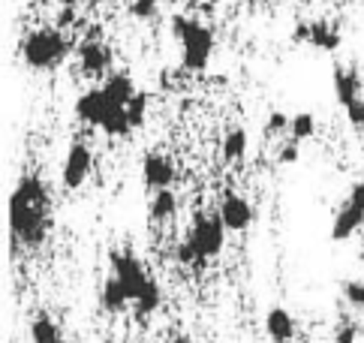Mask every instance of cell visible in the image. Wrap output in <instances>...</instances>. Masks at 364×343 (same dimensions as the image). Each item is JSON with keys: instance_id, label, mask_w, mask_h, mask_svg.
<instances>
[{"instance_id": "obj_3", "label": "cell", "mask_w": 364, "mask_h": 343, "mask_svg": "<svg viewBox=\"0 0 364 343\" xmlns=\"http://www.w3.org/2000/svg\"><path fill=\"white\" fill-rule=\"evenodd\" d=\"M168 28L181 43V67L187 73H205L214 55V31L190 16H172Z\"/></svg>"}, {"instance_id": "obj_19", "label": "cell", "mask_w": 364, "mask_h": 343, "mask_svg": "<svg viewBox=\"0 0 364 343\" xmlns=\"http://www.w3.org/2000/svg\"><path fill=\"white\" fill-rule=\"evenodd\" d=\"M31 343H63L60 325L51 316H36L31 322Z\"/></svg>"}, {"instance_id": "obj_21", "label": "cell", "mask_w": 364, "mask_h": 343, "mask_svg": "<svg viewBox=\"0 0 364 343\" xmlns=\"http://www.w3.org/2000/svg\"><path fill=\"white\" fill-rule=\"evenodd\" d=\"M145 115H148V94H136L133 100L127 102V117H129V127L139 130L145 124Z\"/></svg>"}, {"instance_id": "obj_2", "label": "cell", "mask_w": 364, "mask_h": 343, "mask_svg": "<svg viewBox=\"0 0 364 343\" xmlns=\"http://www.w3.org/2000/svg\"><path fill=\"white\" fill-rule=\"evenodd\" d=\"M75 115H79L85 124L100 127L102 133L112 136V139H121L133 130L129 127V117H127V105L114 102L106 88L85 90V94L75 100Z\"/></svg>"}, {"instance_id": "obj_22", "label": "cell", "mask_w": 364, "mask_h": 343, "mask_svg": "<svg viewBox=\"0 0 364 343\" xmlns=\"http://www.w3.org/2000/svg\"><path fill=\"white\" fill-rule=\"evenodd\" d=\"M298 160H301V148H298L295 139L283 142L280 148H277V163H280V166H295Z\"/></svg>"}, {"instance_id": "obj_10", "label": "cell", "mask_w": 364, "mask_h": 343, "mask_svg": "<svg viewBox=\"0 0 364 343\" xmlns=\"http://www.w3.org/2000/svg\"><path fill=\"white\" fill-rule=\"evenodd\" d=\"M79 67L90 78L106 75L112 70V48L102 39H85L79 46Z\"/></svg>"}, {"instance_id": "obj_15", "label": "cell", "mask_w": 364, "mask_h": 343, "mask_svg": "<svg viewBox=\"0 0 364 343\" xmlns=\"http://www.w3.org/2000/svg\"><path fill=\"white\" fill-rule=\"evenodd\" d=\"M160 305H163V289L154 277H148V283L141 286L139 298L133 301V310H136V316H154L160 310Z\"/></svg>"}, {"instance_id": "obj_32", "label": "cell", "mask_w": 364, "mask_h": 343, "mask_svg": "<svg viewBox=\"0 0 364 343\" xmlns=\"http://www.w3.org/2000/svg\"><path fill=\"white\" fill-rule=\"evenodd\" d=\"M60 4H63V6H75V0H60Z\"/></svg>"}, {"instance_id": "obj_1", "label": "cell", "mask_w": 364, "mask_h": 343, "mask_svg": "<svg viewBox=\"0 0 364 343\" xmlns=\"http://www.w3.org/2000/svg\"><path fill=\"white\" fill-rule=\"evenodd\" d=\"M48 190L43 178L24 175L9 196V232L12 247H40L48 238Z\"/></svg>"}, {"instance_id": "obj_13", "label": "cell", "mask_w": 364, "mask_h": 343, "mask_svg": "<svg viewBox=\"0 0 364 343\" xmlns=\"http://www.w3.org/2000/svg\"><path fill=\"white\" fill-rule=\"evenodd\" d=\"M334 97L343 109L361 97V78L353 67H334Z\"/></svg>"}, {"instance_id": "obj_4", "label": "cell", "mask_w": 364, "mask_h": 343, "mask_svg": "<svg viewBox=\"0 0 364 343\" xmlns=\"http://www.w3.org/2000/svg\"><path fill=\"white\" fill-rule=\"evenodd\" d=\"M67 55H70V43H67V36L60 33V28H43V31H33L21 39V60L28 63L31 70L51 73L67 60Z\"/></svg>"}, {"instance_id": "obj_14", "label": "cell", "mask_w": 364, "mask_h": 343, "mask_svg": "<svg viewBox=\"0 0 364 343\" xmlns=\"http://www.w3.org/2000/svg\"><path fill=\"white\" fill-rule=\"evenodd\" d=\"M100 305L106 307L109 313H121L127 307H133V301H129L127 289L121 286L118 277H109V280L102 283V289H100Z\"/></svg>"}, {"instance_id": "obj_25", "label": "cell", "mask_w": 364, "mask_h": 343, "mask_svg": "<svg viewBox=\"0 0 364 343\" xmlns=\"http://www.w3.org/2000/svg\"><path fill=\"white\" fill-rule=\"evenodd\" d=\"M343 298L353 307H364V280H346L343 283Z\"/></svg>"}, {"instance_id": "obj_9", "label": "cell", "mask_w": 364, "mask_h": 343, "mask_svg": "<svg viewBox=\"0 0 364 343\" xmlns=\"http://www.w3.org/2000/svg\"><path fill=\"white\" fill-rule=\"evenodd\" d=\"M175 163L163 154H145L141 160V181L148 190H168L175 184Z\"/></svg>"}, {"instance_id": "obj_11", "label": "cell", "mask_w": 364, "mask_h": 343, "mask_svg": "<svg viewBox=\"0 0 364 343\" xmlns=\"http://www.w3.org/2000/svg\"><path fill=\"white\" fill-rule=\"evenodd\" d=\"M217 214H220V220H223V226L229 229V232H244V229H250L253 226V205L244 199V196H226L223 202H220V208H217Z\"/></svg>"}, {"instance_id": "obj_27", "label": "cell", "mask_w": 364, "mask_h": 343, "mask_svg": "<svg viewBox=\"0 0 364 343\" xmlns=\"http://www.w3.org/2000/svg\"><path fill=\"white\" fill-rule=\"evenodd\" d=\"M346 117H349V124L353 127H364V97H358L353 105H346Z\"/></svg>"}, {"instance_id": "obj_28", "label": "cell", "mask_w": 364, "mask_h": 343, "mask_svg": "<svg viewBox=\"0 0 364 343\" xmlns=\"http://www.w3.org/2000/svg\"><path fill=\"white\" fill-rule=\"evenodd\" d=\"M349 208H355V211H364V178L355 184L353 190H349V199H346Z\"/></svg>"}, {"instance_id": "obj_30", "label": "cell", "mask_w": 364, "mask_h": 343, "mask_svg": "<svg viewBox=\"0 0 364 343\" xmlns=\"http://www.w3.org/2000/svg\"><path fill=\"white\" fill-rule=\"evenodd\" d=\"M90 6H102V4H112V0H87Z\"/></svg>"}, {"instance_id": "obj_20", "label": "cell", "mask_w": 364, "mask_h": 343, "mask_svg": "<svg viewBox=\"0 0 364 343\" xmlns=\"http://www.w3.org/2000/svg\"><path fill=\"white\" fill-rule=\"evenodd\" d=\"M289 136L295 142H304V139H314L316 136V117L310 112H298L292 121H289Z\"/></svg>"}, {"instance_id": "obj_24", "label": "cell", "mask_w": 364, "mask_h": 343, "mask_svg": "<svg viewBox=\"0 0 364 343\" xmlns=\"http://www.w3.org/2000/svg\"><path fill=\"white\" fill-rule=\"evenodd\" d=\"M289 121H292L289 115L271 112V115H268V121H265V136H280V133H286V130H289Z\"/></svg>"}, {"instance_id": "obj_16", "label": "cell", "mask_w": 364, "mask_h": 343, "mask_svg": "<svg viewBox=\"0 0 364 343\" xmlns=\"http://www.w3.org/2000/svg\"><path fill=\"white\" fill-rule=\"evenodd\" d=\"M220 154H223L226 163H241L247 157V130H241V127L229 130L223 136V144H220Z\"/></svg>"}, {"instance_id": "obj_23", "label": "cell", "mask_w": 364, "mask_h": 343, "mask_svg": "<svg viewBox=\"0 0 364 343\" xmlns=\"http://www.w3.org/2000/svg\"><path fill=\"white\" fill-rule=\"evenodd\" d=\"M160 4L163 0H133V4H129V16L139 19V21H148L154 12H157Z\"/></svg>"}, {"instance_id": "obj_31", "label": "cell", "mask_w": 364, "mask_h": 343, "mask_svg": "<svg viewBox=\"0 0 364 343\" xmlns=\"http://www.w3.org/2000/svg\"><path fill=\"white\" fill-rule=\"evenodd\" d=\"M247 4H253V6H262V4H268V0H247Z\"/></svg>"}, {"instance_id": "obj_6", "label": "cell", "mask_w": 364, "mask_h": 343, "mask_svg": "<svg viewBox=\"0 0 364 343\" xmlns=\"http://www.w3.org/2000/svg\"><path fill=\"white\" fill-rule=\"evenodd\" d=\"M112 277H118L121 280L129 301H136L139 292H141V286L148 283V274H145V268H141V262L133 253H127V250H114L112 253Z\"/></svg>"}, {"instance_id": "obj_7", "label": "cell", "mask_w": 364, "mask_h": 343, "mask_svg": "<svg viewBox=\"0 0 364 343\" xmlns=\"http://www.w3.org/2000/svg\"><path fill=\"white\" fill-rule=\"evenodd\" d=\"M90 169H94V154L85 142H73L67 157H63V172H60V181L67 190H79L82 184L87 181Z\"/></svg>"}, {"instance_id": "obj_17", "label": "cell", "mask_w": 364, "mask_h": 343, "mask_svg": "<svg viewBox=\"0 0 364 343\" xmlns=\"http://www.w3.org/2000/svg\"><path fill=\"white\" fill-rule=\"evenodd\" d=\"M109 90V97L114 100V102H121V105H127L129 100H133L139 90H136V85H133V78H129L127 73H112L109 78H106V85H102Z\"/></svg>"}, {"instance_id": "obj_8", "label": "cell", "mask_w": 364, "mask_h": 343, "mask_svg": "<svg viewBox=\"0 0 364 343\" xmlns=\"http://www.w3.org/2000/svg\"><path fill=\"white\" fill-rule=\"evenodd\" d=\"M295 43H307L310 48H319V51H337L343 43L341 31L328 21H307V24H298L295 33H292Z\"/></svg>"}, {"instance_id": "obj_33", "label": "cell", "mask_w": 364, "mask_h": 343, "mask_svg": "<svg viewBox=\"0 0 364 343\" xmlns=\"http://www.w3.org/2000/svg\"><path fill=\"white\" fill-rule=\"evenodd\" d=\"M361 4H364V0H361Z\"/></svg>"}, {"instance_id": "obj_5", "label": "cell", "mask_w": 364, "mask_h": 343, "mask_svg": "<svg viewBox=\"0 0 364 343\" xmlns=\"http://www.w3.org/2000/svg\"><path fill=\"white\" fill-rule=\"evenodd\" d=\"M223 235H226V226L220 214H196L193 217V226H190V235H187V244L196 250L199 259H214L223 253Z\"/></svg>"}, {"instance_id": "obj_18", "label": "cell", "mask_w": 364, "mask_h": 343, "mask_svg": "<svg viewBox=\"0 0 364 343\" xmlns=\"http://www.w3.org/2000/svg\"><path fill=\"white\" fill-rule=\"evenodd\" d=\"M178 214V196L172 190H157L151 199V220L154 223H168Z\"/></svg>"}, {"instance_id": "obj_26", "label": "cell", "mask_w": 364, "mask_h": 343, "mask_svg": "<svg viewBox=\"0 0 364 343\" xmlns=\"http://www.w3.org/2000/svg\"><path fill=\"white\" fill-rule=\"evenodd\" d=\"M355 340H358V328L353 322H341L331 334V343H355Z\"/></svg>"}, {"instance_id": "obj_12", "label": "cell", "mask_w": 364, "mask_h": 343, "mask_svg": "<svg viewBox=\"0 0 364 343\" xmlns=\"http://www.w3.org/2000/svg\"><path fill=\"white\" fill-rule=\"evenodd\" d=\"M295 316L289 310H283V307H271L265 313V332L268 337L274 340V343H292L295 337Z\"/></svg>"}, {"instance_id": "obj_29", "label": "cell", "mask_w": 364, "mask_h": 343, "mask_svg": "<svg viewBox=\"0 0 364 343\" xmlns=\"http://www.w3.org/2000/svg\"><path fill=\"white\" fill-rule=\"evenodd\" d=\"M168 343H193V340H190V337H184V334H181V337H172Z\"/></svg>"}]
</instances>
